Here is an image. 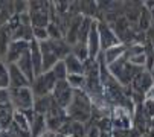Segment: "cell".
<instances>
[{
    "label": "cell",
    "instance_id": "obj_20",
    "mask_svg": "<svg viewBox=\"0 0 154 137\" xmlns=\"http://www.w3.org/2000/svg\"><path fill=\"white\" fill-rule=\"evenodd\" d=\"M31 17V26L32 28H48L49 23H51V17L49 12H29Z\"/></svg>",
    "mask_w": 154,
    "mask_h": 137
},
{
    "label": "cell",
    "instance_id": "obj_10",
    "mask_svg": "<svg viewBox=\"0 0 154 137\" xmlns=\"http://www.w3.org/2000/svg\"><path fill=\"white\" fill-rule=\"evenodd\" d=\"M29 49V43L28 41H12L9 49H8V53L5 56V61L6 64H15L21 56H23Z\"/></svg>",
    "mask_w": 154,
    "mask_h": 137
},
{
    "label": "cell",
    "instance_id": "obj_27",
    "mask_svg": "<svg viewBox=\"0 0 154 137\" xmlns=\"http://www.w3.org/2000/svg\"><path fill=\"white\" fill-rule=\"evenodd\" d=\"M48 34H49V40H63L64 38V34L61 32V29L55 25V23H49Z\"/></svg>",
    "mask_w": 154,
    "mask_h": 137
},
{
    "label": "cell",
    "instance_id": "obj_24",
    "mask_svg": "<svg viewBox=\"0 0 154 137\" xmlns=\"http://www.w3.org/2000/svg\"><path fill=\"white\" fill-rule=\"evenodd\" d=\"M9 88V70L5 59L0 58V90Z\"/></svg>",
    "mask_w": 154,
    "mask_h": 137
},
{
    "label": "cell",
    "instance_id": "obj_6",
    "mask_svg": "<svg viewBox=\"0 0 154 137\" xmlns=\"http://www.w3.org/2000/svg\"><path fill=\"white\" fill-rule=\"evenodd\" d=\"M149 128H151V117L146 114L143 104L136 105L133 113V129L137 131L140 135H146Z\"/></svg>",
    "mask_w": 154,
    "mask_h": 137
},
{
    "label": "cell",
    "instance_id": "obj_32",
    "mask_svg": "<svg viewBox=\"0 0 154 137\" xmlns=\"http://www.w3.org/2000/svg\"><path fill=\"white\" fill-rule=\"evenodd\" d=\"M41 137H57V135H55V132H49V131H48L46 134H43Z\"/></svg>",
    "mask_w": 154,
    "mask_h": 137
},
{
    "label": "cell",
    "instance_id": "obj_12",
    "mask_svg": "<svg viewBox=\"0 0 154 137\" xmlns=\"http://www.w3.org/2000/svg\"><path fill=\"white\" fill-rule=\"evenodd\" d=\"M87 47H89V55L90 59H96L98 55L101 53V41H99V34H98V23L96 20L93 21L89 38H87Z\"/></svg>",
    "mask_w": 154,
    "mask_h": 137
},
{
    "label": "cell",
    "instance_id": "obj_4",
    "mask_svg": "<svg viewBox=\"0 0 154 137\" xmlns=\"http://www.w3.org/2000/svg\"><path fill=\"white\" fill-rule=\"evenodd\" d=\"M73 93H75V90L69 85L67 79L66 81H58L55 88H54V91H52V98L61 108L66 110L70 105L72 99H73Z\"/></svg>",
    "mask_w": 154,
    "mask_h": 137
},
{
    "label": "cell",
    "instance_id": "obj_9",
    "mask_svg": "<svg viewBox=\"0 0 154 137\" xmlns=\"http://www.w3.org/2000/svg\"><path fill=\"white\" fill-rule=\"evenodd\" d=\"M40 49H41V55H43V72H51L55 67V64L61 59H58V56L52 50V46H51L49 40L40 43Z\"/></svg>",
    "mask_w": 154,
    "mask_h": 137
},
{
    "label": "cell",
    "instance_id": "obj_30",
    "mask_svg": "<svg viewBox=\"0 0 154 137\" xmlns=\"http://www.w3.org/2000/svg\"><path fill=\"white\" fill-rule=\"evenodd\" d=\"M9 101V88H3L0 90V104H8Z\"/></svg>",
    "mask_w": 154,
    "mask_h": 137
},
{
    "label": "cell",
    "instance_id": "obj_1",
    "mask_svg": "<svg viewBox=\"0 0 154 137\" xmlns=\"http://www.w3.org/2000/svg\"><path fill=\"white\" fill-rule=\"evenodd\" d=\"M92 111H93V102H92L90 96L84 90H75L70 105L66 108L67 116L72 120L87 123L92 119Z\"/></svg>",
    "mask_w": 154,
    "mask_h": 137
},
{
    "label": "cell",
    "instance_id": "obj_28",
    "mask_svg": "<svg viewBox=\"0 0 154 137\" xmlns=\"http://www.w3.org/2000/svg\"><path fill=\"white\" fill-rule=\"evenodd\" d=\"M32 29H34V40H37L38 43H43V41L49 40L48 28H32Z\"/></svg>",
    "mask_w": 154,
    "mask_h": 137
},
{
    "label": "cell",
    "instance_id": "obj_25",
    "mask_svg": "<svg viewBox=\"0 0 154 137\" xmlns=\"http://www.w3.org/2000/svg\"><path fill=\"white\" fill-rule=\"evenodd\" d=\"M52 75L55 76V79H57V82L58 81H66L67 79V76H69V73H67V68H66V64H64V61L61 59V61H58L57 64H55V67L52 68Z\"/></svg>",
    "mask_w": 154,
    "mask_h": 137
},
{
    "label": "cell",
    "instance_id": "obj_5",
    "mask_svg": "<svg viewBox=\"0 0 154 137\" xmlns=\"http://www.w3.org/2000/svg\"><path fill=\"white\" fill-rule=\"evenodd\" d=\"M96 23H98V34H99V41H101V52L110 47H115L118 44H122L107 21H96Z\"/></svg>",
    "mask_w": 154,
    "mask_h": 137
},
{
    "label": "cell",
    "instance_id": "obj_22",
    "mask_svg": "<svg viewBox=\"0 0 154 137\" xmlns=\"http://www.w3.org/2000/svg\"><path fill=\"white\" fill-rule=\"evenodd\" d=\"M72 55L76 56V58H78L79 61H82V62H85L87 59L90 58V55H89V47H87L85 43H76V44H73V46H72Z\"/></svg>",
    "mask_w": 154,
    "mask_h": 137
},
{
    "label": "cell",
    "instance_id": "obj_26",
    "mask_svg": "<svg viewBox=\"0 0 154 137\" xmlns=\"http://www.w3.org/2000/svg\"><path fill=\"white\" fill-rule=\"evenodd\" d=\"M67 82L73 90H84L85 87V75H69Z\"/></svg>",
    "mask_w": 154,
    "mask_h": 137
},
{
    "label": "cell",
    "instance_id": "obj_15",
    "mask_svg": "<svg viewBox=\"0 0 154 137\" xmlns=\"http://www.w3.org/2000/svg\"><path fill=\"white\" fill-rule=\"evenodd\" d=\"M17 67L20 68V72H23V75L31 81V84H32V81L35 79V72H34V65H32V59H31V55H29V49H28V52L21 56L17 62Z\"/></svg>",
    "mask_w": 154,
    "mask_h": 137
},
{
    "label": "cell",
    "instance_id": "obj_36",
    "mask_svg": "<svg viewBox=\"0 0 154 137\" xmlns=\"http://www.w3.org/2000/svg\"><path fill=\"white\" fill-rule=\"evenodd\" d=\"M0 131H3V126H2V123H0Z\"/></svg>",
    "mask_w": 154,
    "mask_h": 137
},
{
    "label": "cell",
    "instance_id": "obj_14",
    "mask_svg": "<svg viewBox=\"0 0 154 137\" xmlns=\"http://www.w3.org/2000/svg\"><path fill=\"white\" fill-rule=\"evenodd\" d=\"M127 52V46L125 44H118L115 47H110L107 50L102 52V58H104V62L105 65L108 67L110 64H113L115 61H118L119 58H122Z\"/></svg>",
    "mask_w": 154,
    "mask_h": 137
},
{
    "label": "cell",
    "instance_id": "obj_29",
    "mask_svg": "<svg viewBox=\"0 0 154 137\" xmlns=\"http://www.w3.org/2000/svg\"><path fill=\"white\" fill-rule=\"evenodd\" d=\"M143 108H145L146 114L152 119V117H154V101H152V99H145V102H143Z\"/></svg>",
    "mask_w": 154,
    "mask_h": 137
},
{
    "label": "cell",
    "instance_id": "obj_34",
    "mask_svg": "<svg viewBox=\"0 0 154 137\" xmlns=\"http://www.w3.org/2000/svg\"><path fill=\"white\" fill-rule=\"evenodd\" d=\"M149 73H151V78H152V81H154V67L149 70Z\"/></svg>",
    "mask_w": 154,
    "mask_h": 137
},
{
    "label": "cell",
    "instance_id": "obj_3",
    "mask_svg": "<svg viewBox=\"0 0 154 137\" xmlns=\"http://www.w3.org/2000/svg\"><path fill=\"white\" fill-rule=\"evenodd\" d=\"M55 85H57V79L52 75V72H43L41 75L35 76V79L31 84V90L35 98H41V96L52 95Z\"/></svg>",
    "mask_w": 154,
    "mask_h": 137
},
{
    "label": "cell",
    "instance_id": "obj_8",
    "mask_svg": "<svg viewBox=\"0 0 154 137\" xmlns=\"http://www.w3.org/2000/svg\"><path fill=\"white\" fill-rule=\"evenodd\" d=\"M112 126L116 129H130V125L133 123V116L121 107H115L112 110Z\"/></svg>",
    "mask_w": 154,
    "mask_h": 137
},
{
    "label": "cell",
    "instance_id": "obj_31",
    "mask_svg": "<svg viewBox=\"0 0 154 137\" xmlns=\"http://www.w3.org/2000/svg\"><path fill=\"white\" fill-rule=\"evenodd\" d=\"M146 99H152L154 101V84L151 85V88L148 90V93H146V96H145Z\"/></svg>",
    "mask_w": 154,
    "mask_h": 137
},
{
    "label": "cell",
    "instance_id": "obj_11",
    "mask_svg": "<svg viewBox=\"0 0 154 137\" xmlns=\"http://www.w3.org/2000/svg\"><path fill=\"white\" fill-rule=\"evenodd\" d=\"M9 70V88H21V87H31V81L20 72L17 64H8Z\"/></svg>",
    "mask_w": 154,
    "mask_h": 137
},
{
    "label": "cell",
    "instance_id": "obj_19",
    "mask_svg": "<svg viewBox=\"0 0 154 137\" xmlns=\"http://www.w3.org/2000/svg\"><path fill=\"white\" fill-rule=\"evenodd\" d=\"M48 132V125H46V116L37 114L35 119L31 122V137H41L43 134Z\"/></svg>",
    "mask_w": 154,
    "mask_h": 137
},
{
    "label": "cell",
    "instance_id": "obj_2",
    "mask_svg": "<svg viewBox=\"0 0 154 137\" xmlns=\"http://www.w3.org/2000/svg\"><path fill=\"white\" fill-rule=\"evenodd\" d=\"M9 101L15 111H26L34 107L35 96L32 93L31 87L21 88H9Z\"/></svg>",
    "mask_w": 154,
    "mask_h": 137
},
{
    "label": "cell",
    "instance_id": "obj_21",
    "mask_svg": "<svg viewBox=\"0 0 154 137\" xmlns=\"http://www.w3.org/2000/svg\"><path fill=\"white\" fill-rule=\"evenodd\" d=\"M12 125L15 128H18L20 131L23 132H29L31 134V123L29 120L26 119V116L21 111H15L14 113V117H12Z\"/></svg>",
    "mask_w": 154,
    "mask_h": 137
},
{
    "label": "cell",
    "instance_id": "obj_16",
    "mask_svg": "<svg viewBox=\"0 0 154 137\" xmlns=\"http://www.w3.org/2000/svg\"><path fill=\"white\" fill-rule=\"evenodd\" d=\"M12 43V31L8 25L0 26V58L5 59L8 49Z\"/></svg>",
    "mask_w": 154,
    "mask_h": 137
},
{
    "label": "cell",
    "instance_id": "obj_13",
    "mask_svg": "<svg viewBox=\"0 0 154 137\" xmlns=\"http://www.w3.org/2000/svg\"><path fill=\"white\" fill-rule=\"evenodd\" d=\"M29 55L32 59L35 76L41 75L43 73V55H41V49H40V43L37 40H32L29 43Z\"/></svg>",
    "mask_w": 154,
    "mask_h": 137
},
{
    "label": "cell",
    "instance_id": "obj_7",
    "mask_svg": "<svg viewBox=\"0 0 154 137\" xmlns=\"http://www.w3.org/2000/svg\"><path fill=\"white\" fill-rule=\"evenodd\" d=\"M152 84H154V81H152V78H151V73H149L148 70H143V72L137 73V75L134 76V79L131 81L130 90L134 91V93H140V95L146 96L148 90L151 88Z\"/></svg>",
    "mask_w": 154,
    "mask_h": 137
},
{
    "label": "cell",
    "instance_id": "obj_23",
    "mask_svg": "<svg viewBox=\"0 0 154 137\" xmlns=\"http://www.w3.org/2000/svg\"><path fill=\"white\" fill-rule=\"evenodd\" d=\"M151 25H152V18H151L149 9H146V8L143 6V9H142V12H140V17H139V20H137V28H139V31L146 32V31L151 28Z\"/></svg>",
    "mask_w": 154,
    "mask_h": 137
},
{
    "label": "cell",
    "instance_id": "obj_35",
    "mask_svg": "<svg viewBox=\"0 0 154 137\" xmlns=\"http://www.w3.org/2000/svg\"><path fill=\"white\" fill-rule=\"evenodd\" d=\"M57 137H67V135H64V134H55Z\"/></svg>",
    "mask_w": 154,
    "mask_h": 137
},
{
    "label": "cell",
    "instance_id": "obj_18",
    "mask_svg": "<svg viewBox=\"0 0 154 137\" xmlns=\"http://www.w3.org/2000/svg\"><path fill=\"white\" fill-rule=\"evenodd\" d=\"M52 104H54L52 95H49V96H41V98H35L32 108H34V111H35L37 114L46 116V114L49 113V110H51V107H52Z\"/></svg>",
    "mask_w": 154,
    "mask_h": 137
},
{
    "label": "cell",
    "instance_id": "obj_33",
    "mask_svg": "<svg viewBox=\"0 0 154 137\" xmlns=\"http://www.w3.org/2000/svg\"><path fill=\"white\" fill-rule=\"evenodd\" d=\"M149 14H151V18H152V23H154V8L149 9Z\"/></svg>",
    "mask_w": 154,
    "mask_h": 137
},
{
    "label": "cell",
    "instance_id": "obj_17",
    "mask_svg": "<svg viewBox=\"0 0 154 137\" xmlns=\"http://www.w3.org/2000/svg\"><path fill=\"white\" fill-rule=\"evenodd\" d=\"M64 64H66V68H67V73L69 75H84L85 68H84V62L79 61L76 56H73L72 53L67 55L64 59Z\"/></svg>",
    "mask_w": 154,
    "mask_h": 137
}]
</instances>
